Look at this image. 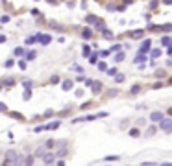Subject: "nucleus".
I'll return each mask as SVG.
<instances>
[{"label": "nucleus", "instance_id": "obj_1", "mask_svg": "<svg viewBox=\"0 0 172 166\" xmlns=\"http://www.w3.org/2000/svg\"><path fill=\"white\" fill-rule=\"evenodd\" d=\"M157 124H159V129L163 133H170L172 131V118H168V116H163Z\"/></svg>", "mask_w": 172, "mask_h": 166}, {"label": "nucleus", "instance_id": "obj_2", "mask_svg": "<svg viewBox=\"0 0 172 166\" xmlns=\"http://www.w3.org/2000/svg\"><path fill=\"white\" fill-rule=\"evenodd\" d=\"M41 161L45 162L46 166H50V164H54L58 159H56V155H54V151H45V155L41 157Z\"/></svg>", "mask_w": 172, "mask_h": 166}, {"label": "nucleus", "instance_id": "obj_3", "mask_svg": "<svg viewBox=\"0 0 172 166\" xmlns=\"http://www.w3.org/2000/svg\"><path fill=\"white\" fill-rule=\"evenodd\" d=\"M35 41H39V44H43V46H46V44L52 42V37L48 35V33H37V35H35Z\"/></svg>", "mask_w": 172, "mask_h": 166}, {"label": "nucleus", "instance_id": "obj_4", "mask_svg": "<svg viewBox=\"0 0 172 166\" xmlns=\"http://www.w3.org/2000/svg\"><path fill=\"white\" fill-rule=\"evenodd\" d=\"M163 116H165V113H161V111H154V113H150V122H152V124H157Z\"/></svg>", "mask_w": 172, "mask_h": 166}, {"label": "nucleus", "instance_id": "obj_5", "mask_svg": "<svg viewBox=\"0 0 172 166\" xmlns=\"http://www.w3.org/2000/svg\"><path fill=\"white\" fill-rule=\"evenodd\" d=\"M150 46H152V41H150V39H144V41H143V44L139 46V54H148Z\"/></svg>", "mask_w": 172, "mask_h": 166}, {"label": "nucleus", "instance_id": "obj_6", "mask_svg": "<svg viewBox=\"0 0 172 166\" xmlns=\"http://www.w3.org/2000/svg\"><path fill=\"white\" fill-rule=\"evenodd\" d=\"M13 166H24V153H17V157L13 161Z\"/></svg>", "mask_w": 172, "mask_h": 166}, {"label": "nucleus", "instance_id": "obj_7", "mask_svg": "<svg viewBox=\"0 0 172 166\" xmlns=\"http://www.w3.org/2000/svg\"><path fill=\"white\" fill-rule=\"evenodd\" d=\"M91 87H93V89H91L93 94H98V92L102 91V83H100V81H93V83H91Z\"/></svg>", "mask_w": 172, "mask_h": 166}, {"label": "nucleus", "instance_id": "obj_8", "mask_svg": "<svg viewBox=\"0 0 172 166\" xmlns=\"http://www.w3.org/2000/svg\"><path fill=\"white\" fill-rule=\"evenodd\" d=\"M146 59H148V57H146V54H139L137 57L133 59V63H135V65H143V63H144Z\"/></svg>", "mask_w": 172, "mask_h": 166}, {"label": "nucleus", "instance_id": "obj_9", "mask_svg": "<svg viewBox=\"0 0 172 166\" xmlns=\"http://www.w3.org/2000/svg\"><path fill=\"white\" fill-rule=\"evenodd\" d=\"M34 162H35L34 155H24V166H34Z\"/></svg>", "mask_w": 172, "mask_h": 166}, {"label": "nucleus", "instance_id": "obj_10", "mask_svg": "<svg viewBox=\"0 0 172 166\" xmlns=\"http://www.w3.org/2000/svg\"><path fill=\"white\" fill-rule=\"evenodd\" d=\"M59 124H61L59 120H56V122H50V124H46V126H45V129H46V131H52V129H58V127H59Z\"/></svg>", "mask_w": 172, "mask_h": 166}, {"label": "nucleus", "instance_id": "obj_11", "mask_svg": "<svg viewBox=\"0 0 172 166\" xmlns=\"http://www.w3.org/2000/svg\"><path fill=\"white\" fill-rule=\"evenodd\" d=\"M45 151H46V150H45V146H39V148L34 151V157H35V159H41L43 155H45Z\"/></svg>", "mask_w": 172, "mask_h": 166}, {"label": "nucleus", "instance_id": "obj_12", "mask_svg": "<svg viewBox=\"0 0 172 166\" xmlns=\"http://www.w3.org/2000/svg\"><path fill=\"white\" fill-rule=\"evenodd\" d=\"M72 80H65V81H61V89H63V91H70V89H72Z\"/></svg>", "mask_w": 172, "mask_h": 166}, {"label": "nucleus", "instance_id": "obj_13", "mask_svg": "<svg viewBox=\"0 0 172 166\" xmlns=\"http://www.w3.org/2000/svg\"><path fill=\"white\" fill-rule=\"evenodd\" d=\"M67 153H69V150H67V148H59L58 151H54V155H56V159H59V157H65Z\"/></svg>", "mask_w": 172, "mask_h": 166}, {"label": "nucleus", "instance_id": "obj_14", "mask_svg": "<svg viewBox=\"0 0 172 166\" xmlns=\"http://www.w3.org/2000/svg\"><path fill=\"white\" fill-rule=\"evenodd\" d=\"M15 157H17V151H15V150H7V151H6V159H7V161L13 162Z\"/></svg>", "mask_w": 172, "mask_h": 166}, {"label": "nucleus", "instance_id": "obj_15", "mask_svg": "<svg viewBox=\"0 0 172 166\" xmlns=\"http://www.w3.org/2000/svg\"><path fill=\"white\" fill-rule=\"evenodd\" d=\"M94 30H98V31L102 33V31L105 30V24H104V20H96V22H94Z\"/></svg>", "mask_w": 172, "mask_h": 166}, {"label": "nucleus", "instance_id": "obj_16", "mask_svg": "<svg viewBox=\"0 0 172 166\" xmlns=\"http://www.w3.org/2000/svg\"><path fill=\"white\" fill-rule=\"evenodd\" d=\"M0 83H2V87H13L15 85V80H13V77H7V80L0 81Z\"/></svg>", "mask_w": 172, "mask_h": 166}, {"label": "nucleus", "instance_id": "obj_17", "mask_svg": "<svg viewBox=\"0 0 172 166\" xmlns=\"http://www.w3.org/2000/svg\"><path fill=\"white\" fill-rule=\"evenodd\" d=\"M102 35H104V39H113V37H115V33H113L111 30H107V28H105V30L102 31Z\"/></svg>", "mask_w": 172, "mask_h": 166}, {"label": "nucleus", "instance_id": "obj_18", "mask_svg": "<svg viewBox=\"0 0 172 166\" xmlns=\"http://www.w3.org/2000/svg\"><path fill=\"white\" fill-rule=\"evenodd\" d=\"M128 135H130V137H133V138H137L139 135H141V131H139L137 127H132L130 131H128Z\"/></svg>", "mask_w": 172, "mask_h": 166}, {"label": "nucleus", "instance_id": "obj_19", "mask_svg": "<svg viewBox=\"0 0 172 166\" xmlns=\"http://www.w3.org/2000/svg\"><path fill=\"white\" fill-rule=\"evenodd\" d=\"M154 76H156V77H159V80H163V77L167 76V72H165L163 68H157V70L154 72Z\"/></svg>", "mask_w": 172, "mask_h": 166}, {"label": "nucleus", "instance_id": "obj_20", "mask_svg": "<svg viewBox=\"0 0 172 166\" xmlns=\"http://www.w3.org/2000/svg\"><path fill=\"white\" fill-rule=\"evenodd\" d=\"M161 44H163V46L167 48V46H170V44H172V39H170L168 35H165L163 39H161Z\"/></svg>", "mask_w": 172, "mask_h": 166}, {"label": "nucleus", "instance_id": "obj_21", "mask_svg": "<svg viewBox=\"0 0 172 166\" xmlns=\"http://www.w3.org/2000/svg\"><path fill=\"white\" fill-rule=\"evenodd\" d=\"M82 37H83V39H91V37H93V31H91L89 28H85V30L82 31Z\"/></svg>", "mask_w": 172, "mask_h": 166}, {"label": "nucleus", "instance_id": "obj_22", "mask_svg": "<svg viewBox=\"0 0 172 166\" xmlns=\"http://www.w3.org/2000/svg\"><path fill=\"white\" fill-rule=\"evenodd\" d=\"M124 80H126V76H124V74H120V72H117V74H115V83H122Z\"/></svg>", "mask_w": 172, "mask_h": 166}, {"label": "nucleus", "instance_id": "obj_23", "mask_svg": "<svg viewBox=\"0 0 172 166\" xmlns=\"http://www.w3.org/2000/svg\"><path fill=\"white\" fill-rule=\"evenodd\" d=\"M144 35V30H135V31H132V37L133 39H139V37H143Z\"/></svg>", "mask_w": 172, "mask_h": 166}, {"label": "nucleus", "instance_id": "obj_24", "mask_svg": "<svg viewBox=\"0 0 172 166\" xmlns=\"http://www.w3.org/2000/svg\"><path fill=\"white\" fill-rule=\"evenodd\" d=\"M117 63H120V61H124V52H115V57H113Z\"/></svg>", "mask_w": 172, "mask_h": 166}, {"label": "nucleus", "instance_id": "obj_25", "mask_svg": "<svg viewBox=\"0 0 172 166\" xmlns=\"http://www.w3.org/2000/svg\"><path fill=\"white\" fill-rule=\"evenodd\" d=\"M9 113V116H13V118H17V120H24V116L20 115V113H17V111H7Z\"/></svg>", "mask_w": 172, "mask_h": 166}, {"label": "nucleus", "instance_id": "obj_26", "mask_svg": "<svg viewBox=\"0 0 172 166\" xmlns=\"http://www.w3.org/2000/svg\"><path fill=\"white\" fill-rule=\"evenodd\" d=\"M156 131H157V126H150V127L146 129V133H144V135H146V137H152Z\"/></svg>", "mask_w": 172, "mask_h": 166}, {"label": "nucleus", "instance_id": "obj_27", "mask_svg": "<svg viewBox=\"0 0 172 166\" xmlns=\"http://www.w3.org/2000/svg\"><path fill=\"white\" fill-rule=\"evenodd\" d=\"M139 92H141V85H133V87L130 89V94H132V96H135V94H139Z\"/></svg>", "mask_w": 172, "mask_h": 166}, {"label": "nucleus", "instance_id": "obj_28", "mask_svg": "<svg viewBox=\"0 0 172 166\" xmlns=\"http://www.w3.org/2000/svg\"><path fill=\"white\" fill-rule=\"evenodd\" d=\"M150 52V57H159L161 55V50L159 48H152V50H148Z\"/></svg>", "mask_w": 172, "mask_h": 166}, {"label": "nucleus", "instance_id": "obj_29", "mask_svg": "<svg viewBox=\"0 0 172 166\" xmlns=\"http://www.w3.org/2000/svg\"><path fill=\"white\" fill-rule=\"evenodd\" d=\"M13 55H17V57H20V55H24V48H22V46H17V48L13 50Z\"/></svg>", "mask_w": 172, "mask_h": 166}, {"label": "nucleus", "instance_id": "obj_30", "mask_svg": "<svg viewBox=\"0 0 172 166\" xmlns=\"http://www.w3.org/2000/svg\"><path fill=\"white\" fill-rule=\"evenodd\" d=\"M82 54L85 55V57H89V54H91V48H89V44H83V46H82Z\"/></svg>", "mask_w": 172, "mask_h": 166}, {"label": "nucleus", "instance_id": "obj_31", "mask_svg": "<svg viewBox=\"0 0 172 166\" xmlns=\"http://www.w3.org/2000/svg\"><path fill=\"white\" fill-rule=\"evenodd\" d=\"M26 61H31V59H35V50H30V52H26V57H24Z\"/></svg>", "mask_w": 172, "mask_h": 166}, {"label": "nucleus", "instance_id": "obj_32", "mask_svg": "<svg viewBox=\"0 0 172 166\" xmlns=\"http://www.w3.org/2000/svg\"><path fill=\"white\" fill-rule=\"evenodd\" d=\"M96 59H98V54H96V52L94 54H89V63L91 65H96Z\"/></svg>", "mask_w": 172, "mask_h": 166}, {"label": "nucleus", "instance_id": "obj_33", "mask_svg": "<svg viewBox=\"0 0 172 166\" xmlns=\"http://www.w3.org/2000/svg\"><path fill=\"white\" fill-rule=\"evenodd\" d=\"M22 98H24L26 102H28V100L31 98V89H24V92H22Z\"/></svg>", "mask_w": 172, "mask_h": 166}, {"label": "nucleus", "instance_id": "obj_34", "mask_svg": "<svg viewBox=\"0 0 172 166\" xmlns=\"http://www.w3.org/2000/svg\"><path fill=\"white\" fill-rule=\"evenodd\" d=\"M122 50V44H113V46L109 48V54H113V52H120Z\"/></svg>", "mask_w": 172, "mask_h": 166}, {"label": "nucleus", "instance_id": "obj_35", "mask_svg": "<svg viewBox=\"0 0 172 166\" xmlns=\"http://www.w3.org/2000/svg\"><path fill=\"white\" fill-rule=\"evenodd\" d=\"M85 20H87L89 24H94V22L98 20V17H96V15H87V19H85Z\"/></svg>", "mask_w": 172, "mask_h": 166}, {"label": "nucleus", "instance_id": "obj_36", "mask_svg": "<svg viewBox=\"0 0 172 166\" xmlns=\"http://www.w3.org/2000/svg\"><path fill=\"white\" fill-rule=\"evenodd\" d=\"M13 65H15V59H6V61H4V66H6V68H11Z\"/></svg>", "mask_w": 172, "mask_h": 166}, {"label": "nucleus", "instance_id": "obj_37", "mask_svg": "<svg viewBox=\"0 0 172 166\" xmlns=\"http://www.w3.org/2000/svg\"><path fill=\"white\" fill-rule=\"evenodd\" d=\"M117 72H119V70H117L115 66H113V68H105V74H107V76H111V77H113V76H115Z\"/></svg>", "mask_w": 172, "mask_h": 166}, {"label": "nucleus", "instance_id": "obj_38", "mask_svg": "<svg viewBox=\"0 0 172 166\" xmlns=\"http://www.w3.org/2000/svg\"><path fill=\"white\" fill-rule=\"evenodd\" d=\"M17 65H19V68H20V70H26V66H28V63H26L24 59H20V61H19Z\"/></svg>", "mask_w": 172, "mask_h": 166}, {"label": "nucleus", "instance_id": "obj_39", "mask_svg": "<svg viewBox=\"0 0 172 166\" xmlns=\"http://www.w3.org/2000/svg\"><path fill=\"white\" fill-rule=\"evenodd\" d=\"M31 85H34V83H31V80H22V87L24 89H31Z\"/></svg>", "mask_w": 172, "mask_h": 166}, {"label": "nucleus", "instance_id": "obj_40", "mask_svg": "<svg viewBox=\"0 0 172 166\" xmlns=\"http://www.w3.org/2000/svg\"><path fill=\"white\" fill-rule=\"evenodd\" d=\"M59 81H61V80H59V76H56V74L50 77V83H52V85H56V83H59Z\"/></svg>", "mask_w": 172, "mask_h": 166}, {"label": "nucleus", "instance_id": "obj_41", "mask_svg": "<svg viewBox=\"0 0 172 166\" xmlns=\"http://www.w3.org/2000/svg\"><path fill=\"white\" fill-rule=\"evenodd\" d=\"M120 157H119V155H107V157H105V161H119Z\"/></svg>", "mask_w": 172, "mask_h": 166}, {"label": "nucleus", "instance_id": "obj_42", "mask_svg": "<svg viewBox=\"0 0 172 166\" xmlns=\"http://www.w3.org/2000/svg\"><path fill=\"white\" fill-rule=\"evenodd\" d=\"M105 68H107V65H105L104 61H100V63H98V70H102V72H105Z\"/></svg>", "mask_w": 172, "mask_h": 166}, {"label": "nucleus", "instance_id": "obj_43", "mask_svg": "<svg viewBox=\"0 0 172 166\" xmlns=\"http://www.w3.org/2000/svg\"><path fill=\"white\" fill-rule=\"evenodd\" d=\"M0 113H7V105L4 102H0Z\"/></svg>", "mask_w": 172, "mask_h": 166}, {"label": "nucleus", "instance_id": "obj_44", "mask_svg": "<svg viewBox=\"0 0 172 166\" xmlns=\"http://www.w3.org/2000/svg\"><path fill=\"white\" fill-rule=\"evenodd\" d=\"M143 166H157L159 162H154V161H146V162H141Z\"/></svg>", "mask_w": 172, "mask_h": 166}, {"label": "nucleus", "instance_id": "obj_45", "mask_svg": "<svg viewBox=\"0 0 172 166\" xmlns=\"http://www.w3.org/2000/svg\"><path fill=\"white\" fill-rule=\"evenodd\" d=\"M161 30H163L165 33H168V31L172 30V24H165V26H161Z\"/></svg>", "mask_w": 172, "mask_h": 166}, {"label": "nucleus", "instance_id": "obj_46", "mask_svg": "<svg viewBox=\"0 0 172 166\" xmlns=\"http://www.w3.org/2000/svg\"><path fill=\"white\" fill-rule=\"evenodd\" d=\"M31 15H34V17H43V13H41V11H37V9H31Z\"/></svg>", "mask_w": 172, "mask_h": 166}, {"label": "nucleus", "instance_id": "obj_47", "mask_svg": "<svg viewBox=\"0 0 172 166\" xmlns=\"http://www.w3.org/2000/svg\"><path fill=\"white\" fill-rule=\"evenodd\" d=\"M41 131H45V126H37V127H34V133H41Z\"/></svg>", "mask_w": 172, "mask_h": 166}, {"label": "nucleus", "instance_id": "obj_48", "mask_svg": "<svg viewBox=\"0 0 172 166\" xmlns=\"http://www.w3.org/2000/svg\"><path fill=\"white\" fill-rule=\"evenodd\" d=\"M54 146H56V142H54V140H46V146L45 148H54Z\"/></svg>", "mask_w": 172, "mask_h": 166}, {"label": "nucleus", "instance_id": "obj_49", "mask_svg": "<svg viewBox=\"0 0 172 166\" xmlns=\"http://www.w3.org/2000/svg\"><path fill=\"white\" fill-rule=\"evenodd\" d=\"M161 87H163V83H161V81H159V83H154V85H152V89H154V91H157V89H161Z\"/></svg>", "mask_w": 172, "mask_h": 166}, {"label": "nucleus", "instance_id": "obj_50", "mask_svg": "<svg viewBox=\"0 0 172 166\" xmlns=\"http://www.w3.org/2000/svg\"><path fill=\"white\" fill-rule=\"evenodd\" d=\"M2 166H13V162L7 161V159H4V161H2Z\"/></svg>", "mask_w": 172, "mask_h": 166}, {"label": "nucleus", "instance_id": "obj_51", "mask_svg": "<svg viewBox=\"0 0 172 166\" xmlns=\"http://www.w3.org/2000/svg\"><path fill=\"white\" fill-rule=\"evenodd\" d=\"M34 42H35V37H28L26 39V44H34Z\"/></svg>", "mask_w": 172, "mask_h": 166}, {"label": "nucleus", "instance_id": "obj_52", "mask_svg": "<svg viewBox=\"0 0 172 166\" xmlns=\"http://www.w3.org/2000/svg\"><path fill=\"white\" fill-rule=\"evenodd\" d=\"M100 55H102V57H107V55H109V50H102Z\"/></svg>", "mask_w": 172, "mask_h": 166}, {"label": "nucleus", "instance_id": "obj_53", "mask_svg": "<svg viewBox=\"0 0 172 166\" xmlns=\"http://www.w3.org/2000/svg\"><path fill=\"white\" fill-rule=\"evenodd\" d=\"M107 96H117V89H113V91L107 92Z\"/></svg>", "mask_w": 172, "mask_h": 166}, {"label": "nucleus", "instance_id": "obj_54", "mask_svg": "<svg viewBox=\"0 0 172 166\" xmlns=\"http://www.w3.org/2000/svg\"><path fill=\"white\" fill-rule=\"evenodd\" d=\"M89 105H91V102H85V103H82V111H83V109H87Z\"/></svg>", "mask_w": 172, "mask_h": 166}, {"label": "nucleus", "instance_id": "obj_55", "mask_svg": "<svg viewBox=\"0 0 172 166\" xmlns=\"http://www.w3.org/2000/svg\"><path fill=\"white\" fill-rule=\"evenodd\" d=\"M0 20H2V22H4V24H6V22H9V17H7V15H4L2 19H0Z\"/></svg>", "mask_w": 172, "mask_h": 166}, {"label": "nucleus", "instance_id": "obj_56", "mask_svg": "<svg viewBox=\"0 0 172 166\" xmlns=\"http://www.w3.org/2000/svg\"><path fill=\"white\" fill-rule=\"evenodd\" d=\"M157 166H172V162H159Z\"/></svg>", "mask_w": 172, "mask_h": 166}, {"label": "nucleus", "instance_id": "obj_57", "mask_svg": "<svg viewBox=\"0 0 172 166\" xmlns=\"http://www.w3.org/2000/svg\"><path fill=\"white\" fill-rule=\"evenodd\" d=\"M167 55H172V46H167Z\"/></svg>", "mask_w": 172, "mask_h": 166}, {"label": "nucleus", "instance_id": "obj_58", "mask_svg": "<svg viewBox=\"0 0 172 166\" xmlns=\"http://www.w3.org/2000/svg\"><path fill=\"white\" fill-rule=\"evenodd\" d=\"M58 166H67V164H65V161H58Z\"/></svg>", "mask_w": 172, "mask_h": 166}, {"label": "nucleus", "instance_id": "obj_59", "mask_svg": "<svg viewBox=\"0 0 172 166\" xmlns=\"http://www.w3.org/2000/svg\"><path fill=\"white\" fill-rule=\"evenodd\" d=\"M163 4H167V6H170V4H172V0H163Z\"/></svg>", "mask_w": 172, "mask_h": 166}, {"label": "nucleus", "instance_id": "obj_60", "mask_svg": "<svg viewBox=\"0 0 172 166\" xmlns=\"http://www.w3.org/2000/svg\"><path fill=\"white\" fill-rule=\"evenodd\" d=\"M4 41H6V37H4V35H0V42H4Z\"/></svg>", "mask_w": 172, "mask_h": 166}, {"label": "nucleus", "instance_id": "obj_61", "mask_svg": "<svg viewBox=\"0 0 172 166\" xmlns=\"http://www.w3.org/2000/svg\"><path fill=\"white\" fill-rule=\"evenodd\" d=\"M0 91H2V83H0Z\"/></svg>", "mask_w": 172, "mask_h": 166}, {"label": "nucleus", "instance_id": "obj_62", "mask_svg": "<svg viewBox=\"0 0 172 166\" xmlns=\"http://www.w3.org/2000/svg\"><path fill=\"white\" fill-rule=\"evenodd\" d=\"M0 166H2V162H0Z\"/></svg>", "mask_w": 172, "mask_h": 166}]
</instances>
